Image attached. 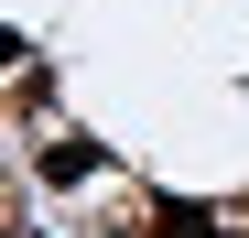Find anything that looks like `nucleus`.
<instances>
[{
    "instance_id": "f257e3e1",
    "label": "nucleus",
    "mask_w": 249,
    "mask_h": 238,
    "mask_svg": "<svg viewBox=\"0 0 249 238\" xmlns=\"http://www.w3.org/2000/svg\"><path fill=\"white\" fill-rule=\"evenodd\" d=\"M152 238H217V217H206V206H162V217H152Z\"/></svg>"
}]
</instances>
